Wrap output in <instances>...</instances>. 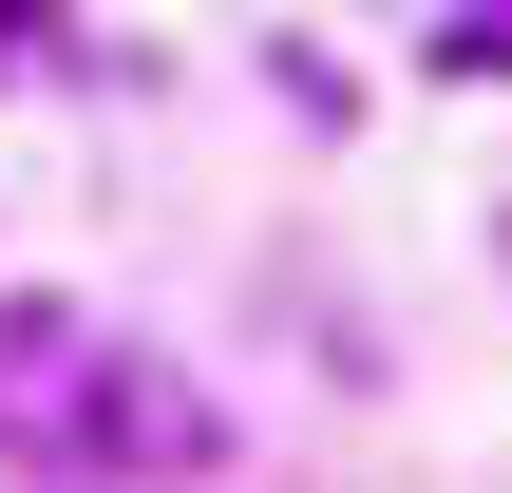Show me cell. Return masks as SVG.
<instances>
[{"label": "cell", "instance_id": "1", "mask_svg": "<svg viewBox=\"0 0 512 493\" xmlns=\"http://www.w3.org/2000/svg\"><path fill=\"white\" fill-rule=\"evenodd\" d=\"M0 456L19 475H114V493H171V475H228V418L190 399V361L152 342H76V323H0Z\"/></svg>", "mask_w": 512, "mask_h": 493}, {"label": "cell", "instance_id": "2", "mask_svg": "<svg viewBox=\"0 0 512 493\" xmlns=\"http://www.w3.org/2000/svg\"><path fill=\"white\" fill-rule=\"evenodd\" d=\"M437 76H512V0H456L437 19Z\"/></svg>", "mask_w": 512, "mask_h": 493}, {"label": "cell", "instance_id": "3", "mask_svg": "<svg viewBox=\"0 0 512 493\" xmlns=\"http://www.w3.org/2000/svg\"><path fill=\"white\" fill-rule=\"evenodd\" d=\"M19 38H38V0H0V76H19Z\"/></svg>", "mask_w": 512, "mask_h": 493}]
</instances>
